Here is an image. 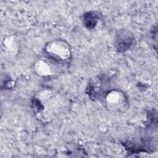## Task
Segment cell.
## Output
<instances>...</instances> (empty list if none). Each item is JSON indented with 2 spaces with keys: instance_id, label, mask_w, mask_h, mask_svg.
I'll list each match as a JSON object with an SVG mask.
<instances>
[{
  "instance_id": "cell-1",
  "label": "cell",
  "mask_w": 158,
  "mask_h": 158,
  "mask_svg": "<svg viewBox=\"0 0 158 158\" xmlns=\"http://www.w3.org/2000/svg\"><path fill=\"white\" fill-rule=\"evenodd\" d=\"M56 94L50 89L39 91L35 96V102L37 103L35 110L37 115L43 120L47 121L52 118L58 107Z\"/></svg>"
},
{
  "instance_id": "cell-2",
  "label": "cell",
  "mask_w": 158,
  "mask_h": 158,
  "mask_svg": "<svg viewBox=\"0 0 158 158\" xmlns=\"http://www.w3.org/2000/svg\"><path fill=\"white\" fill-rule=\"evenodd\" d=\"M45 57L64 65L72 58V48L62 39H55L48 42L44 47Z\"/></svg>"
},
{
  "instance_id": "cell-3",
  "label": "cell",
  "mask_w": 158,
  "mask_h": 158,
  "mask_svg": "<svg viewBox=\"0 0 158 158\" xmlns=\"http://www.w3.org/2000/svg\"><path fill=\"white\" fill-rule=\"evenodd\" d=\"M104 101L107 109L112 112L122 113L125 112L129 107L127 94L119 89L108 91L104 95Z\"/></svg>"
},
{
  "instance_id": "cell-4",
  "label": "cell",
  "mask_w": 158,
  "mask_h": 158,
  "mask_svg": "<svg viewBox=\"0 0 158 158\" xmlns=\"http://www.w3.org/2000/svg\"><path fill=\"white\" fill-rule=\"evenodd\" d=\"M62 66L63 65L43 56L35 61L33 69L38 76L41 78H48L57 74L59 67Z\"/></svg>"
},
{
  "instance_id": "cell-5",
  "label": "cell",
  "mask_w": 158,
  "mask_h": 158,
  "mask_svg": "<svg viewBox=\"0 0 158 158\" xmlns=\"http://www.w3.org/2000/svg\"><path fill=\"white\" fill-rule=\"evenodd\" d=\"M134 36L127 30H119L115 35V44L119 51L129 50L134 44Z\"/></svg>"
},
{
  "instance_id": "cell-6",
  "label": "cell",
  "mask_w": 158,
  "mask_h": 158,
  "mask_svg": "<svg viewBox=\"0 0 158 158\" xmlns=\"http://www.w3.org/2000/svg\"><path fill=\"white\" fill-rule=\"evenodd\" d=\"M2 49L4 53L8 55L16 54L19 50V43L14 36L5 38L2 43Z\"/></svg>"
}]
</instances>
